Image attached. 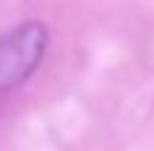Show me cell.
Returning a JSON list of instances; mask_svg holds the SVG:
<instances>
[{
	"label": "cell",
	"instance_id": "6da1fadb",
	"mask_svg": "<svg viewBox=\"0 0 154 151\" xmlns=\"http://www.w3.org/2000/svg\"><path fill=\"white\" fill-rule=\"evenodd\" d=\"M49 51V26L43 20H23L0 34V94L23 86Z\"/></svg>",
	"mask_w": 154,
	"mask_h": 151
}]
</instances>
